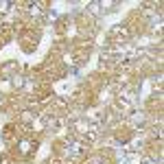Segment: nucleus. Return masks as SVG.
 <instances>
[{"label": "nucleus", "instance_id": "nucleus-1", "mask_svg": "<svg viewBox=\"0 0 164 164\" xmlns=\"http://www.w3.org/2000/svg\"><path fill=\"white\" fill-rule=\"evenodd\" d=\"M81 151H83V144H81V142H72L70 147H68V153H70V155H79Z\"/></svg>", "mask_w": 164, "mask_h": 164}, {"label": "nucleus", "instance_id": "nucleus-2", "mask_svg": "<svg viewBox=\"0 0 164 164\" xmlns=\"http://www.w3.org/2000/svg\"><path fill=\"white\" fill-rule=\"evenodd\" d=\"M112 35H127V29H122V26H114Z\"/></svg>", "mask_w": 164, "mask_h": 164}, {"label": "nucleus", "instance_id": "nucleus-3", "mask_svg": "<svg viewBox=\"0 0 164 164\" xmlns=\"http://www.w3.org/2000/svg\"><path fill=\"white\" fill-rule=\"evenodd\" d=\"M88 7H90L92 13H99V11H101V5H99V2H92V5H88Z\"/></svg>", "mask_w": 164, "mask_h": 164}, {"label": "nucleus", "instance_id": "nucleus-4", "mask_svg": "<svg viewBox=\"0 0 164 164\" xmlns=\"http://www.w3.org/2000/svg\"><path fill=\"white\" fill-rule=\"evenodd\" d=\"M142 164H155V162H153V160H144Z\"/></svg>", "mask_w": 164, "mask_h": 164}]
</instances>
